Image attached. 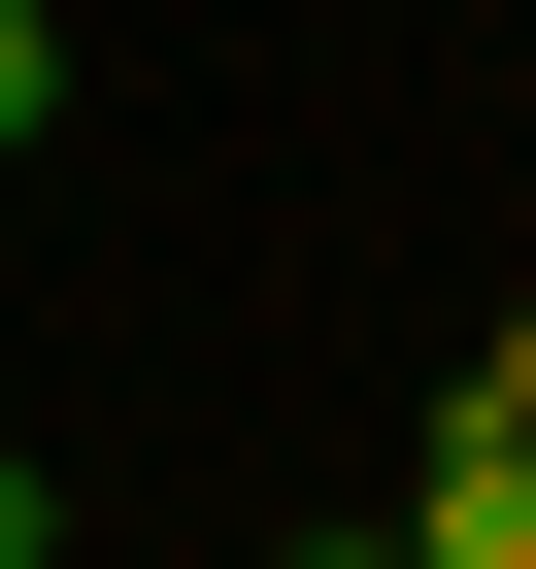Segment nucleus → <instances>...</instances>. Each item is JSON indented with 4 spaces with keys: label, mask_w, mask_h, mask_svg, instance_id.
Listing matches in <instances>:
<instances>
[{
    "label": "nucleus",
    "mask_w": 536,
    "mask_h": 569,
    "mask_svg": "<svg viewBox=\"0 0 536 569\" xmlns=\"http://www.w3.org/2000/svg\"><path fill=\"white\" fill-rule=\"evenodd\" d=\"M0 569H68V469H0Z\"/></svg>",
    "instance_id": "obj_3"
},
{
    "label": "nucleus",
    "mask_w": 536,
    "mask_h": 569,
    "mask_svg": "<svg viewBox=\"0 0 536 569\" xmlns=\"http://www.w3.org/2000/svg\"><path fill=\"white\" fill-rule=\"evenodd\" d=\"M436 402H536V302H503V336H469V369H436Z\"/></svg>",
    "instance_id": "obj_4"
},
{
    "label": "nucleus",
    "mask_w": 536,
    "mask_h": 569,
    "mask_svg": "<svg viewBox=\"0 0 536 569\" xmlns=\"http://www.w3.org/2000/svg\"><path fill=\"white\" fill-rule=\"evenodd\" d=\"M68 134V0H0V168H34Z\"/></svg>",
    "instance_id": "obj_2"
},
{
    "label": "nucleus",
    "mask_w": 536,
    "mask_h": 569,
    "mask_svg": "<svg viewBox=\"0 0 536 569\" xmlns=\"http://www.w3.org/2000/svg\"><path fill=\"white\" fill-rule=\"evenodd\" d=\"M403 569H536V402H436V469H403Z\"/></svg>",
    "instance_id": "obj_1"
},
{
    "label": "nucleus",
    "mask_w": 536,
    "mask_h": 569,
    "mask_svg": "<svg viewBox=\"0 0 536 569\" xmlns=\"http://www.w3.org/2000/svg\"><path fill=\"white\" fill-rule=\"evenodd\" d=\"M268 569H403V536H268Z\"/></svg>",
    "instance_id": "obj_5"
}]
</instances>
